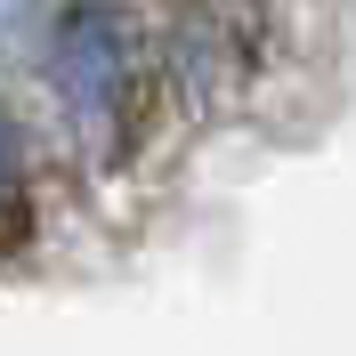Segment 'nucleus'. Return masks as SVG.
<instances>
[{
    "label": "nucleus",
    "mask_w": 356,
    "mask_h": 356,
    "mask_svg": "<svg viewBox=\"0 0 356 356\" xmlns=\"http://www.w3.org/2000/svg\"><path fill=\"white\" fill-rule=\"evenodd\" d=\"M178 8H235V0H178Z\"/></svg>",
    "instance_id": "nucleus-3"
},
{
    "label": "nucleus",
    "mask_w": 356,
    "mask_h": 356,
    "mask_svg": "<svg viewBox=\"0 0 356 356\" xmlns=\"http://www.w3.org/2000/svg\"><path fill=\"white\" fill-rule=\"evenodd\" d=\"M41 81L81 154H122L138 130V97L162 81V57L122 0H65L41 41Z\"/></svg>",
    "instance_id": "nucleus-1"
},
{
    "label": "nucleus",
    "mask_w": 356,
    "mask_h": 356,
    "mask_svg": "<svg viewBox=\"0 0 356 356\" xmlns=\"http://www.w3.org/2000/svg\"><path fill=\"white\" fill-rule=\"evenodd\" d=\"M8 219H24V138H17L8 113H0V227Z\"/></svg>",
    "instance_id": "nucleus-2"
}]
</instances>
